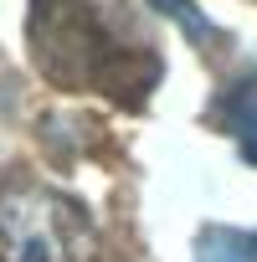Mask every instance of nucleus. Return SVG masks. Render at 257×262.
<instances>
[{"instance_id": "39448f33", "label": "nucleus", "mask_w": 257, "mask_h": 262, "mask_svg": "<svg viewBox=\"0 0 257 262\" xmlns=\"http://www.w3.org/2000/svg\"><path fill=\"white\" fill-rule=\"evenodd\" d=\"M149 6H160L165 16H175V21H180V26H185V31H190L196 41H216L211 21H206V16L196 11V0H149Z\"/></svg>"}, {"instance_id": "f257e3e1", "label": "nucleus", "mask_w": 257, "mask_h": 262, "mask_svg": "<svg viewBox=\"0 0 257 262\" xmlns=\"http://www.w3.org/2000/svg\"><path fill=\"white\" fill-rule=\"evenodd\" d=\"M31 47L52 82L67 88H128L149 93L160 77L155 52L123 47L118 26L103 21V0H31Z\"/></svg>"}, {"instance_id": "f03ea898", "label": "nucleus", "mask_w": 257, "mask_h": 262, "mask_svg": "<svg viewBox=\"0 0 257 262\" xmlns=\"http://www.w3.org/2000/svg\"><path fill=\"white\" fill-rule=\"evenodd\" d=\"M0 262H103V242L77 201L16 180L0 195Z\"/></svg>"}, {"instance_id": "7ed1b4c3", "label": "nucleus", "mask_w": 257, "mask_h": 262, "mask_svg": "<svg viewBox=\"0 0 257 262\" xmlns=\"http://www.w3.org/2000/svg\"><path fill=\"white\" fill-rule=\"evenodd\" d=\"M216 123L237 139L242 160L257 165V67H247V72L221 93V103H216Z\"/></svg>"}, {"instance_id": "20e7f679", "label": "nucleus", "mask_w": 257, "mask_h": 262, "mask_svg": "<svg viewBox=\"0 0 257 262\" xmlns=\"http://www.w3.org/2000/svg\"><path fill=\"white\" fill-rule=\"evenodd\" d=\"M196 262H257V231L206 226V231L196 236Z\"/></svg>"}]
</instances>
